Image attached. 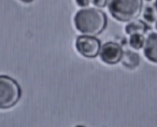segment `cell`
Masks as SVG:
<instances>
[{"label": "cell", "mask_w": 157, "mask_h": 127, "mask_svg": "<svg viewBox=\"0 0 157 127\" xmlns=\"http://www.w3.org/2000/svg\"><path fill=\"white\" fill-rule=\"evenodd\" d=\"M144 42H145V38H144L143 33H132V35H130L129 44L135 50H140V48H143Z\"/></svg>", "instance_id": "cell-9"}, {"label": "cell", "mask_w": 157, "mask_h": 127, "mask_svg": "<svg viewBox=\"0 0 157 127\" xmlns=\"http://www.w3.org/2000/svg\"><path fill=\"white\" fill-rule=\"evenodd\" d=\"M143 17L145 18V21H147L148 23H152L156 21V16H155L154 10L151 7H146L145 10L143 12Z\"/></svg>", "instance_id": "cell-10"}, {"label": "cell", "mask_w": 157, "mask_h": 127, "mask_svg": "<svg viewBox=\"0 0 157 127\" xmlns=\"http://www.w3.org/2000/svg\"><path fill=\"white\" fill-rule=\"evenodd\" d=\"M146 1H148V2H150V1H152V0H146Z\"/></svg>", "instance_id": "cell-16"}, {"label": "cell", "mask_w": 157, "mask_h": 127, "mask_svg": "<svg viewBox=\"0 0 157 127\" xmlns=\"http://www.w3.org/2000/svg\"><path fill=\"white\" fill-rule=\"evenodd\" d=\"M154 8H155V10H156V12H157V0L154 2Z\"/></svg>", "instance_id": "cell-14"}, {"label": "cell", "mask_w": 157, "mask_h": 127, "mask_svg": "<svg viewBox=\"0 0 157 127\" xmlns=\"http://www.w3.org/2000/svg\"><path fill=\"white\" fill-rule=\"evenodd\" d=\"M140 61H141V59H140V56L138 53L131 52V51H125L123 53L121 63H122V65L125 68L129 69V70H133L140 65Z\"/></svg>", "instance_id": "cell-7"}, {"label": "cell", "mask_w": 157, "mask_h": 127, "mask_svg": "<svg viewBox=\"0 0 157 127\" xmlns=\"http://www.w3.org/2000/svg\"><path fill=\"white\" fill-rule=\"evenodd\" d=\"M108 25L107 15L97 8L81 9L74 16V26L78 33L86 36H98L103 33Z\"/></svg>", "instance_id": "cell-1"}, {"label": "cell", "mask_w": 157, "mask_h": 127, "mask_svg": "<svg viewBox=\"0 0 157 127\" xmlns=\"http://www.w3.org/2000/svg\"><path fill=\"white\" fill-rule=\"evenodd\" d=\"M75 2L80 8H86L90 6V0H75Z\"/></svg>", "instance_id": "cell-12"}, {"label": "cell", "mask_w": 157, "mask_h": 127, "mask_svg": "<svg viewBox=\"0 0 157 127\" xmlns=\"http://www.w3.org/2000/svg\"><path fill=\"white\" fill-rule=\"evenodd\" d=\"M22 97L20 84L9 75H0V109L13 108Z\"/></svg>", "instance_id": "cell-3"}, {"label": "cell", "mask_w": 157, "mask_h": 127, "mask_svg": "<svg viewBox=\"0 0 157 127\" xmlns=\"http://www.w3.org/2000/svg\"><path fill=\"white\" fill-rule=\"evenodd\" d=\"M21 2H24V3H30V2H33V0H20Z\"/></svg>", "instance_id": "cell-13"}, {"label": "cell", "mask_w": 157, "mask_h": 127, "mask_svg": "<svg viewBox=\"0 0 157 127\" xmlns=\"http://www.w3.org/2000/svg\"><path fill=\"white\" fill-rule=\"evenodd\" d=\"M144 56L152 63H157V33H151L143 45Z\"/></svg>", "instance_id": "cell-6"}, {"label": "cell", "mask_w": 157, "mask_h": 127, "mask_svg": "<svg viewBox=\"0 0 157 127\" xmlns=\"http://www.w3.org/2000/svg\"><path fill=\"white\" fill-rule=\"evenodd\" d=\"M101 42L95 36H78L75 40V48L82 56L86 58H95L99 55Z\"/></svg>", "instance_id": "cell-4"}, {"label": "cell", "mask_w": 157, "mask_h": 127, "mask_svg": "<svg viewBox=\"0 0 157 127\" xmlns=\"http://www.w3.org/2000/svg\"><path fill=\"white\" fill-rule=\"evenodd\" d=\"M123 51L122 46L117 42H105L102 46L100 48L99 56L100 59L105 63L108 65H115L122 60L123 57Z\"/></svg>", "instance_id": "cell-5"}, {"label": "cell", "mask_w": 157, "mask_h": 127, "mask_svg": "<svg viewBox=\"0 0 157 127\" xmlns=\"http://www.w3.org/2000/svg\"><path fill=\"white\" fill-rule=\"evenodd\" d=\"M148 29V26L142 21H130L129 24L125 27V33L127 35H132V33H144Z\"/></svg>", "instance_id": "cell-8"}, {"label": "cell", "mask_w": 157, "mask_h": 127, "mask_svg": "<svg viewBox=\"0 0 157 127\" xmlns=\"http://www.w3.org/2000/svg\"><path fill=\"white\" fill-rule=\"evenodd\" d=\"M90 2L96 8L101 9V8H105L108 5V0H90Z\"/></svg>", "instance_id": "cell-11"}, {"label": "cell", "mask_w": 157, "mask_h": 127, "mask_svg": "<svg viewBox=\"0 0 157 127\" xmlns=\"http://www.w3.org/2000/svg\"><path fill=\"white\" fill-rule=\"evenodd\" d=\"M143 0H108V9L118 22H130L141 14Z\"/></svg>", "instance_id": "cell-2"}, {"label": "cell", "mask_w": 157, "mask_h": 127, "mask_svg": "<svg viewBox=\"0 0 157 127\" xmlns=\"http://www.w3.org/2000/svg\"><path fill=\"white\" fill-rule=\"evenodd\" d=\"M155 28H156V30H157V21H156V23H155Z\"/></svg>", "instance_id": "cell-15"}]
</instances>
